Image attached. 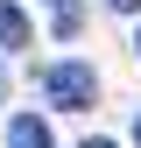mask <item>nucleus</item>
I'll return each mask as SVG.
<instances>
[{"mask_svg":"<svg viewBox=\"0 0 141 148\" xmlns=\"http://www.w3.org/2000/svg\"><path fill=\"white\" fill-rule=\"evenodd\" d=\"M42 92H49V106H64V113H78V106H92L99 78H92V64H57V71L42 78Z\"/></svg>","mask_w":141,"mask_h":148,"instance_id":"f257e3e1","label":"nucleus"},{"mask_svg":"<svg viewBox=\"0 0 141 148\" xmlns=\"http://www.w3.org/2000/svg\"><path fill=\"white\" fill-rule=\"evenodd\" d=\"M7 148H57V141H49V127L35 120V113H14L7 120Z\"/></svg>","mask_w":141,"mask_h":148,"instance_id":"f03ea898","label":"nucleus"},{"mask_svg":"<svg viewBox=\"0 0 141 148\" xmlns=\"http://www.w3.org/2000/svg\"><path fill=\"white\" fill-rule=\"evenodd\" d=\"M21 42H28V14L14 0H0V49H21Z\"/></svg>","mask_w":141,"mask_h":148,"instance_id":"7ed1b4c3","label":"nucleus"},{"mask_svg":"<svg viewBox=\"0 0 141 148\" xmlns=\"http://www.w3.org/2000/svg\"><path fill=\"white\" fill-rule=\"evenodd\" d=\"M49 7H57V35H70V28H78V0H49Z\"/></svg>","mask_w":141,"mask_h":148,"instance_id":"20e7f679","label":"nucleus"},{"mask_svg":"<svg viewBox=\"0 0 141 148\" xmlns=\"http://www.w3.org/2000/svg\"><path fill=\"white\" fill-rule=\"evenodd\" d=\"M106 7H120V14H141V0H106Z\"/></svg>","mask_w":141,"mask_h":148,"instance_id":"39448f33","label":"nucleus"},{"mask_svg":"<svg viewBox=\"0 0 141 148\" xmlns=\"http://www.w3.org/2000/svg\"><path fill=\"white\" fill-rule=\"evenodd\" d=\"M85 148H113V141H85Z\"/></svg>","mask_w":141,"mask_h":148,"instance_id":"423d86ee","label":"nucleus"},{"mask_svg":"<svg viewBox=\"0 0 141 148\" xmlns=\"http://www.w3.org/2000/svg\"><path fill=\"white\" fill-rule=\"evenodd\" d=\"M134 141H141V120H134Z\"/></svg>","mask_w":141,"mask_h":148,"instance_id":"0eeeda50","label":"nucleus"},{"mask_svg":"<svg viewBox=\"0 0 141 148\" xmlns=\"http://www.w3.org/2000/svg\"><path fill=\"white\" fill-rule=\"evenodd\" d=\"M134 49H141V35H134Z\"/></svg>","mask_w":141,"mask_h":148,"instance_id":"6e6552de","label":"nucleus"}]
</instances>
